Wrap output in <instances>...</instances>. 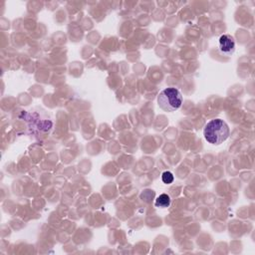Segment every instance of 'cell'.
<instances>
[{"mask_svg":"<svg viewBox=\"0 0 255 255\" xmlns=\"http://www.w3.org/2000/svg\"><path fill=\"white\" fill-rule=\"evenodd\" d=\"M218 49L224 56H231L235 51V41L230 34H223L218 40Z\"/></svg>","mask_w":255,"mask_h":255,"instance_id":"3","label":"cell"},{"mask_svg":"<svg viewBox=\"0 0 255 255\" xmlns=\"http://www.w3.org/2000/svg\"><path fill=\"white\" fill-rule=\"evenodd\" d=\"M203 134L209 143L220 144L229 136V128L223 120H211L205 125Z\"/></svg>","mask_w":255,"mask_h":255,"instance_id":"1","label":"cell"},{"mask_svg":"<svg viewBox=\"0 0 255 255\" xmlns=\"http://www.w3.org/2000/svg\"><path fill=\"white\" fill-rule=\"evenodd\" d=\"M170 204V197L169 195L165 194V193H162L160 194L156 199H155V202H154V205L156 207H168Z\"/></svg>","mask_w":255,"mask_h":255,"instance_id":"4","label":"cell"},{"mask_svg":"<svg viewBox=\"0 0 255 255\" xmlns=\"http://www.w3.org/2000/svg\"><path fill=\"white\" fill-rule=\"evenodd\" d=\"M157 104L165 112H174L182 104V95L176 88L163 89L157 96Z\"/></svg>","mask_w":255,"mask_h":255,"instance_id":"2","label":"cell"},{"mask_svg":"<svg viewBox=\"0 0 255 255\" xmlns=\"http://www.w3.org/2000/svg\"><path fill=\"white\" fill-rule=\"evenodd\" d=\"M161 179H162V181L164 183L169 184V183H171L173 181V175H172V173L170 171H164L162 173V175H161Z\"/></svg>","mask_w":255,"mask_h":255,"instance_id":"5","label":"cell"}]
</instances>
